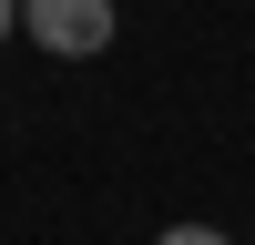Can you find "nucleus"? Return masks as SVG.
<instances>
[{
	"mask_svg": "<svg viewBox=\"0 0 255 245\" xmlns=\"http://www.w3.org/2000/svg\"><path fill=\"white\" fill-rule=\"evenodd\" d=\"M0 41H10V0H0Z\"/></svg>",
	"mask_w": 255,
	"mask_h": 245,
	"instance_id": "obj_3",
	"label": "nucleus"
},
{
	"mask_svg": "<svg viewBox=\"0 0 255 245\" xmlns=\"http://www.w3.org/2000/svg\"><path fill=\"white\" fill-rule=\"evenodd\" d=\"M20 31L41 41L51 61H92V51H113V0H20Z\"/></svg>",
	"mask_w": 255,
	"mask_h": 245,
	"instance_id": "obj_1",
	"label": "nucleus"
},
{
	"mask_svg": "<svg viewBox=\"0 0 255 245\" xmlns=\"http://www.w3.org/2000/svg\"><path fill=\"white\" fill-rule=\"evenodd\" d=\"M153 245H235V235H225V225H163Z\"/></svg>",
	"mask_w": 255,
	"mask_h": 245,
	"instance_id": "obj_2",
	"label": "nucleus"
}]
</instances>
